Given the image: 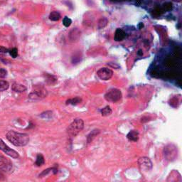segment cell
<instances>
[{
    "mask_svg": "<svg viewBox=\"0 0 182 182\" xmlns=\"http://www.w3.org/2000/svg\"><path fill=\"white\" fill-rule=\"evenodd\" d=\"M112 114V110L110 106H106L105 108H103L101 110V115L103 117H107V116L110 115Z\"/></svg>",
    "mask_w": 182,
    "mask_h": 182,
    "instance_id": "d6986e66",
    "label": "cell"
},
{
    "mask_svg": "<svg viewBox=\"0 0 182 182\" xmlns=\"http://www.w3.org/2000/svg\"><path fill=\"white\" fill-rule=\"evenodd\" d=\"M137 54L139 55H143V52H142V51L141 49H140L139 51H138V52H137Z\"/></svg>",
    "mask_w": 182,
    "mask_h": 182,
    "instance_id": "1f68e13d",
    "label": "cell"
},
{
    "mask_svg": "<svg viewBox=\"0 0 182 182\" xmlns=\"http://www.w3.org/2000/svg\"><path fill=\"white\" fill-rule=\"evenodd\" d=\"M84 128V122L82 119L77 118L69 126L67 131L71 137H76Z\"/></svg>",
    "mask_w": 182,
    "mask_h": 182,
    "instance_id": "7a4b0ae2",
    "label": "cell"
},
{
    "mask_svg": "<svg viewBox=\"0 0 182 182\" xmlns=\"http://www.w3.org/2000/svg\"><path fill=\"white\" fill-rule=\"evenodd\" d=\"M164 155L165 157L167 159V160H171L174 159L177 155V149L176 147H174V145L169 144L168 146L166 147L164 149Z\"/></svg>",
    "mask_w": 182,
    "mask_h": 182,
    "instance_id": "9c48e42d",
    "label": "cell"
},
{
    "mask_svg": "<svg viewBox=\"0 0 182 182\" xmlns=\"http://www.w3.org/2000/svg\"><path fill=\"white\" fill-rule=\"evenodd\" d=\"M113 64H114V63H113ZM108 65H110V67H112V68H114V69H118V68H119V65H118V64H114L112 65V64H110V63H109Z\"/></svg>",
    "mask_w": 182,
    "mask_h": 182,
    "instance_id": "f546056e",
    "label": "cell"
},
{
    "mask_svg": "<svg viewBox=\"0 0 182 182\" xmlns=\"http://www.w3.org/2000/svg\"><path fill=\"white\" fill-rule=\"evenodd\" d=\"M127 137L131 142H137L139 140V132L137 130H131L127 134Z\"/></svg>",
    "mask_w": 182,
    "mask_h": 182,
    "instance_id": "8fae6325",
    "label": "cell"
},
{
    "mask_svg": "<svg viewBox=\"0 0 182 182\" xmlns=\"http://www.w3.org/2000/svg\"><path fill=\"white\" fill-rule=\"evenodd\" d=\"M50 172H53V174H56L58 172V169L56 168H49V169H45L44 171H43L42 173H41L39 176H47V174H48L50 173Z\"/></svg>",
    "mask_w": 182,
    "mask_h": 182,
    "instance_id": "44dd1931",
    "label": "cell"
},
{
    "mask_svg": "<svg viewBox=\"0 0 182 182\" xmlns=\"http://www.w3.org/2000/svg\"><path fill=\"white\" fill-rule=\"evenodd\" d=\"M171 1L175 2H181V0H171Z\"/></svg>",
    "mask_w": 182,
    "mask_h": 182,
    "instance_id": "e575fe53",
    "label": "cell"
},
{
    "mask_svg": "<svg viewBox=\"0 0 182 182\" xmlns=\"http://www.w3.org/2000/svg\"><path fill=\"white\" fill-rule=\"evenodd\" d=\"M143 26H144V24H143L142 23H140L139 24V29H141Z\"/></svg>",
    "mask_w": 182,
    "mask_h": 182,
    "instance_id": "d6a6232c",
    "label": "cell"
},
{
    "mask_svg": "<svg viewBox=\"0 0 182 182\" xmlns=\"http://www.w3.org/2000/svg\"><path fill=\"white\" fill-rule=\"evenodd\" d=\"M100 132V131L98 130H93V132H92L91 134L88 135V142H91L92 140H93V138L95 137V136L98 134V133Z\"/></svg>",
    "mask_w": 182,
    "mask_h": 182,
    "instance_id": "603a6c76",
    "label": "cell"
},
{
    "mask_svg": "<svg viewBox=\"0 0 182 182\" xmlns=\"http://www.w3.org/2000/svg\"><path fill=\"white\" fill-rule=\"evenodd\" d=\"M60 19V14L58 11H52L49 15V19L53 21H57Z\"/></svg>",
    "mask_w": 182,
    "mask_h": 182,
    "instance_id": "5bb4252c",
    "label": "cell"
},
{
    "mask_svg": "<svg viewBox=\"0 0 182 182\" xmlns=\"http://www.w3.org/2000/svg\"><path fill=\"white\" fill-rule=\"evenodd\" d=\"M44 157H43V156L42 154H38L37 155V157H36V162L35 164L36 166H42V165L44 164Z\"/></svg>",
    "mask_w": 182,
    "mask_h": 182,
    "instance_id": "ac0fdd59",
    "label": "cell"
},
{
    "mask_svg": "<svg viewBox=\"0 0 182 182\" xmlns=\"http://www.w3.org/2000/svg\"><path fill=\"white\" fill-rule=\"evenodd\" d=\"M126 37V33L125 31H123L121 29H118L115 31V36H114V39L115 41H122V40L125 39Z\"/></svg>",
    "mask_w": 182,
    "mask_h": 182,
    "instance_id": "30bf717a",
    "label": "cell"
},
{
    "mask_svg": "<svg viewBox=\"0 0 182 182\" xmlns=\"http://www.w3.org/2000/svg\"><path fill=\"white\" fill-rule=\"evenodd\" d=\"M4 178V175L3 174V171L0 170V180H2V179H3Z\"/></svg>",
    "mask_w": 182,
    "mask_h": 182,
    "instance_id": "4dcf8cb0",
    "label": "cell"
},
{
    "mask_svg": "<svg viewBox=\"0 0 182 182\" xmlns=\"http://www.w3.org/2000/svg\"><path fill=\"white\" fill-rule=\"evenodd\" d=\"M9 82L3 80H0V91H4L9 88Z\"/></svg>",
    "mask_w": 182,
    "mask_h": 182,
    "instance_id": "ffe728a7",
    "label": "cell"
},
{
    "mask_svg": "<svg viewBox=\"0 0 182 182\" xmlns=\"http://www.w3.org/2000/svg\"><path fill=\"white\" fill-rule=\"evenodd\" d=\"M9 51L5 47H2V46H0V53H9Z\"/></svg>",
    "mask_w": 182,
    "mask_h": 182,
    "instance_id": "83f0119b",
    "label": "cell"
},
{
    "mask_svg": "<svg viewBox=\"0 0 182 182\" xmlns=\"http://www.w3.org/2000/svg\"><path fill=\"white\" fill-rule=\"evenodd\" d=\"M0 150L3 151L5 154L9 155V156H10L14 159H16L19 157L18 152H16L15 150L9 148L2 139H0Z\"/></svg>",
    "mask_w": 182,
    "mask_h": 182,
    "instance_id": "52a82bcc",
    "label": "cell"
},
{
    "mask_svg": "<svg viewBox=\"0 0 182 182\" xmlns=\"http://www.w3.org/2000/svg\"><path fill=\"white\" fill-rule=\"evenodd\" d=\"M138 164H139L140 169L142 171H149L152 168V163L148 157H140L138 160Z\"/></svg>",
    "mask_w": 182,
    "mask_h": 182,
    "instance_id": "5b68a950",
    "label": "cell"
},
{
    "mask_svg": "<svg viewBox=\"0 0 182 182\" xmlns=\"http://www.w3.org/2000/svg\"><path fill=\"white\" fill-rule=\"evenodd\" d=\"M41 117L44 119H49L52 117V112L47 111L46 112V113H43L41 115Z\"/></svg>",
    "mask_w": 182,
    "mask_h": 182,
    "instance_id": "484cf974",
    "label": "cell"
},
{
    "mask_svg": "<svg viewBox=\"0 0 182 182\" xmlns=\"http://www.w3.org/2000/svg\"><path fill=\"white\" fill-rule=\"evenodd\" d=\"M174 64V61L171 59H167L166 60V65L167 66H172Z\"/></svg>",
    "mask_w": 182,
    "mask_h": 182,
    "instance_id": "f1b7e54d",
    "label": "cell"
},
{
    "mask_svg": "<svg viewBox=\"0 0 182 182\" xmlns=\"http://www.w3.org/2000/svg\"><path fill=\"white\" fill-rule=\"evenodd\" d=\"M122 93L120 90L113 88L111 89L105 95V99L108 102L111 103H116L122 98Z\"/></svg>",
    "mask_w": 182,
    "mask_h": 182,
    "instance_id": "3957f363",
    "label": "cell"
},
{
    "mask_svg": "<svg viewBox=\"0 0 182 182\" xmlns=\"http://www.w3.org/2000/svg\"><path fill=\"white\" fill-rule=\"evenodd\" d=\"M7 140L16 147L26 146L29 142V137L25 133L16 132L14 130L9 131L7 134Z\"/></svg>",
    "mask_w": 182,
    "mask_h": 182,
    "instance_id": "6da1fadb",
    "label": "cell"
},
{
    "mask_svg": "<svg viewBox=\"0 0 182 182\" xmlns=\"http://www.w3.org/2000/svg\"><path fill=\"white\" fill-rule=\"evenodd\" d=\"M97 76L103 81H108L113 76V71L108 68H101L97 72Z\"/></svg>",
    "mask_w": 182,
    "mask_h": 182,
    "instance_id": "8992f818",
    "label": "cell"
},
{
    "mask_svg": "<svg viewBox=\"0 0 182 182\" xmlns=\"http://www.w3.org/2000/svg\"><path fill=\"white\" fill-rule=\"evenodd\" d=\"M81 36V31H80L78 29H73L71 32H70L69 37L70 39L72 41H74L76 40H78Z\"/></svg>",
    "mask_w": 182,
    "mask_h": 182,
    "instance_id": "4fadbf2b",
    "label": "cell"
},
{
    "mask_svg": "<svg viewBox=\"0 0 182 182\" xmlns=\"http://www.w3.org/2000/svg\"><path fill=\"white\" fill-rule=\"evenodd\" d=\"M47 90L43 88L38 89L36 91L31 92L29 95V98L33 100H38L46 98L47 96Z\"/></svg>",
    "mask_w": 182,
    "mask_h": 182,
    "instance_id": "ba28073f",
    "label": "cell"
},
{
    "mask_svg": "<svg viewBox=\"0 0 182 182\" xmlns=\"http://www.w3.org/2000/svg\"><path fill=\"white\" fill-rule=\"evenodd\" d=\"M81 98H78V97H76L74 98L69 99L66 101L67 105H76L78 104L81 103Z\"/></svg>",
    "mask_w": 182,
    "mask_h": 182,
    "instance_id": "2e32d148",
    "label": "cell"
},
{
    "mask_svg": "<svg viewBox=\"0 0 182 182\" xmlns=\"http://www.w3.org/2000/svg\"><path fill=\"white\" fill-rule=\"evenodd\" d=\"M13 169L12 162L7 157L0 155V170L7 173H10Z\"/></svg>",
    "mask_w": 182,
    "mask_h": 182,
    "instance_id": "277c9868",
    "label": "cell"
},
{
    "mask_svg": "<svg viewBox=\"0 0 182 182\" xmlns=\"http://www.w3.org/2000/svg\"><path fill=\"white\" fill-rule=\"evenodd\" d=\"M111 1H113L114 2H120L125 1V0H111Z\"/></svg>",
    "mask_w": 182,
    "mask_h": 182,
    "instance_id": "836d02e7",
    "label": "cell"
},
{
    "mask_svg": "<svg viewBox=\"0 0 182 182\" xmlns=\"http://www.w3.org/2000/svg\"><path fill=\"white\" fill-rule=\"evenodd\" d=\"M72 24V20L70 18L68 17V16H65L63 19V24L65 26V27H69Z\"/></svg>",
    "mask_w": 182,
    "mask_h": 182,
    "instance_id": "cb8c5ba5",
    "label": "cell"
},
{
    "mask_svg": "<svg viewBox=\"0 0 182 182\" xmlns=\"http://www.w3.org/2000/svg\"><path fill=\"white\" fill-rule=\"evenodd\" d=\"M161 7L164 12L170 11L173 9V4L170 2H167L164 3L163 5H162Z\"/></svg>",
    "mask_w": 182,
    "mask_h": 182,
    "instance_id": "9a60e30c",
    "label": "cell"
},
{
    "mask_svg": "<svg viewBox=\"0 0 182 182\" xmlns=\"http://www.w3.org/2000/svg\"><path fill=\"white\" fill-rule=\"evenodd\" d=\"M7 75V71L4 69H0V78H4Z\"/></svg>",
    "mask_w": 182,
    "mask_h": 182,
    "instance_id": "4316f807",
    "label": "cell"
},
{
    "mask_svg": "<svg viewBox=\"0 0 182 182\" xmlns=\"http://www.w3.org/2000/svg\"><path fill=\"white\" fill-rule=\"evenodd\" d=\"M127 1H131V0H127Z\"/></svg>",
    "mask_w": 182,
    "mask_h": 182,
    "instance_id": "d590c367",
    "label": "cell"
},
{
    "mask_svg": "<svg viewBox=\"0 0 182 182\" xmlns=\"http://www.w3.org/2000/svg\"><path fill=\"white\" fill-rule=\"evenodd\" d=\"M9 54H10L12 58H14V59H15V58H16V56L18 55V50L16 48H12V49L9 50Z\"/></svg>",
    "mask_w": 182,
    "mask_h": 182,
    "instance_id": "d4e9b609",
    "label": "cell"
},
{
    "mask_svg": "<svg viewBox=\"0 0 182 182\" xmlns=\"http://www.w3.org/2000/svg\"><path fill=\"white\" fill-rule=\"evenodd\" d=\"M108 20L107 18H101L100 20L98 21V29H102L105 28V26L108 25Z\"/></svg>",
    "mask_w": 182,
    "mask_h": 182,
    "instance_id": "e0dca14e",
    "label": "cell"
},
{
    "mask_svg": "<svg viewBox=\"0 0 182 182\" xmlns=\"http://www.w3.org/2000/svg\"><path fill=\"white\" fill-rule=\"evenodd\" d=\"M11 89L12 91L16 92V93H23V92L26 91V88L25 86L21 84L16 83V82H14V83L12 84Z\"/></svg>",
    "mask_w": 182,
    "mask_h": 182,
    "instance_id": "7c38bea8",
    "label": "cell"
},
{
    "mask_svg": "<svg viewBox=\"0 0 182 182\" xmlns=\"http://www.w3.org/2000/svg\"><path fill=\"white\" fill-rule=\"evenodd\" d=\"M164 11H163L162 7H156L154 10L152 11V14L155 16H161L162 14H164Z\"/></svg>",
    "mask_w": 182,
    "mask_h": 182,
    "instance_id": "7402d4cb",
    "label": "cell"
}]
</instances>
